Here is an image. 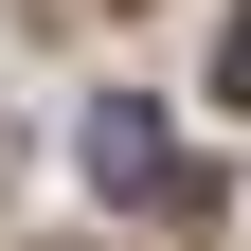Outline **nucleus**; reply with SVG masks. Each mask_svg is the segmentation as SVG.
Instances as JSON below:
<instances>
[{"instance_id": "1", "label": "nucleus", "mask_w": 251, "mask_h": 251, "mask_svg": "<svg viewBox=\"0 0 251 251\" xmlns=\"http://www.w3.org/2000/svg\"><path fill=\"white\" fill-rule=\"evenodd\" d=\"M90 179H108L126 215H162V198H198V162H179V126H162V108H90Z\"/></svg>"}, {"instance_id": "2", "label": "nucleus", "mask_w": 251, "mask_h": 251, "mask_svg": "<svg viewBox=\"0 0 251 251\" xmlns=\"http://www.w3.org/2000/svg\"><path fill=\"white\" fill-rule=\"evenodd\" d=\"M215 108H251V0L215 18Z\"/></svg>"}]
</instances>
